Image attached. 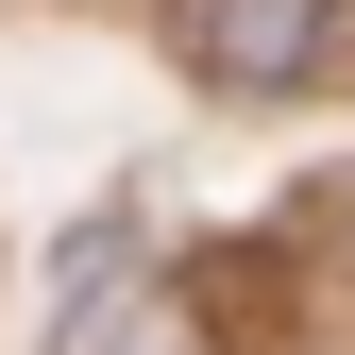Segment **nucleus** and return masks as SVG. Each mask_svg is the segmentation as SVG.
<instances>
[{
    "mask_svg": "<svg viewBox=\"0 0 355 355\" xmlns=\"http://www.w3.org/2000/svg\"><path fill=\"white\" fill-rule=\"evenodd\" d=\"M187 51L271 102V85H304V68L338 51V0H187Z\"/></svg>",
    "mask_w": 355,
    "mask_h": 355,
    "instance_id": "1",
    "label": "nucleus"
},
{
    "mask_svg": "<svg viewBox=\"0 0 355 355\" xmlns=\"http://www.w3.org/2000/svg\"><path fill=\"white\" fill-rule=\"evenodd\" d=\"M51 355H203V338H187V304H153L136 271H119V288H85V304H68V338H51Z\"/></svg>",
    "mask_w": 355,
    "mask_h": 355,
    "instance_id": "2",
    "label": "nucleus"
}]
</instances>
